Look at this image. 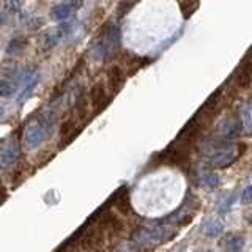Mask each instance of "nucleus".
I'll return each mask as SVG.
<instances>
[{"label": "nucleus", "mask_w": 252, "mask_h": 252, "mask_svg": "<svg viewBox=\"0 0 252 252\" xmlns=\"http://www.w3.org/2000/svg\"><path fill=\"white\" fill-rule=\"evenodd\" d=\"M243 145L232 144L230 140H225L222 137L215 139L207 145V162L213 169H224L232 165L243 153Z\"/></svg>", "instance_id": "f257e3e1"}, {"label": "nucleus", "mask_w": 252, "mask_h": 252, "mask_svg": "<svg viewBox=\"0 0 252 252\" xmlns=\"http://www.w3.org/2000/svg\"><path fill=\"white\" fill-rule=\"evenodd\" d=\"M120 47V30L114 22H107L93 46V55L98 60H109Z\"/></svg>", "instance_id": "f03ea898"}, {"label": "nucleus", "mask_w": 252, "mask_h": 252, "mask_svg": "<svg viewBox=\"0 0 252 252\" xmlns=\"http://www.w3.org/2000/svg\"><path fill=\"white\" fill-rule=\"evenodd\" d=\"M177 235L175 228H172L170 225H152V227H144L132 235V241L137 246H153L158 243H164L172 240Z\"/></svg>", "instance_id": "7ed1b4c3"}, {"label": "nucleus", "mask_w": 252, "mask_h": 252, "mask_svg": "<svg viewBox=\"0 0 252 252\" xmlns=\"http://www.w3.org/2000/svg\"><path fill=\"white\" fill-rule=\"evenodd\" d=\"M49 136V131L41 122V118L38 115L30 117L29 120L24 123V131H22V139L24 144L27 148L35 150L46 140V137Z\"/></svg>", "instance_id": "20e7f679"}, {"label": "nucleus", "mask_w": 252, "mask_h": 252, "mask_svg": "<svg viewBox=\"0 0 252 252\" xmlns=\"http://www.w3.org/2000/svg\"><path fill=\"white\" fill-rule=\"evenodd\" d=\"M74 26H76L74 21H63L60 26H57L55 29L44 32V33L39 36V46H41V49L44 52L52 51L62 39H65L71 32H73Z\"/></svg>", "instance_id": "39448f33"}, {"label": "nucleus", "mask_w": 252, "mask_h": 252, "mask_svg": "<svg viewBox=\"0 0 252 252\" xmlns=\"http://www.w3.org/2000/svg\"><path fill=\"white\" fill-rule=\"evenodd\" d=\"M39 82V69L35 66H29L21 73V81H19V94H18V102L22 104L24 101H27L29 96L33 93L35 87Z\"/></svg>", "instance_id": "423d86ee"}, {"label": "nucleus", "mask_w": 252, "mask_h": 252, "mask_svg": "<svg viewBox=\"0 0 252 252\" xmlns=\"http://www.w3.org/2000/svg\"><path fill=\"white\" fill-rule=\"evenodd\" d=\"M21 144L18 139H10L0 152V169L8 170L14 167L21 159Z\"/></svg>", "instance_id": "0eeeda50"}, {"label": "nucleus", "mask_w": 252, "mask_h": 252, "mask_svg": "<svg viewBox=\"0 0 252 252\" xmlns=\"http://www.w3.org/2000/svg\"><path fill=\"white\" fill-rule=\"evenodd\" d=\"M235 81L238 87H248L252 82V47L246 54V57L241 60L240 68L235 73Z\"/></svg>", "instance_id": "6e6552de"}, {"label": "nucleus", "mask_w": 252, "mask_h": 252, "mask_svg": "<svg viewBox=\"0 0 252 252\" xmlns=\"http://www.w3.org/2000/svg\"><path fill=\"white\" fill-rule=\"evenodd\" d=\"M109 102V96L106 93V87L102 82H98L94 84L90 90V104L93 107L94 112H99V110H102Z\"/></svg>", "instance_id": "1a4fd4ad"}, {"label": "nucleus", "mask_w": 252, "mask_h": 252, "mask_svg": "<svg viewBox=\"0 0 252 252\" xmlns=\"http://www.w3.org/2000/svg\"><path fill=\"white\" fill-rule=\"evenodd\" d=\"M107 202H109V205H115L117 210H118V211H122V213H125V215H128V213H131L129 192H128V188H126V186L118 188Z\"/></svg>", "instance_id": "9d476101"}, {"label": "nucleus", "mask_w": 252, "mask_h": 252, "mask_svg": "<svg viewBox=\"0 0 252 252\" xmlns=\"http://www.w3.org/2000/svg\"><path fill=\"white\" fill-rule=\"evenodd\" d=\"M79 132H81V128H77V117L68 118V120L62 125V129H60V137H62L60 147H66L68 144H71Z\"/></svg>", "instance_id": "9b49d317"}, {"label": "nucleus", "mask_w": 252, "mask_h": 252, "mask_svg": "<svg viewBox=\"0 0 252 252\" xmlns=\"http://www.w3.org/2000/svg\"><path fill=\"white\" fill-rule=\"evenodd\" d=\"M79 5H76L74 2L71 3H59L51 8L49 16L52 21H68L71 16H73L74 10Z\"/></svg>", "instance_id": "f8f14e48"}, {"label": "nucleus", "mask_w": 252, "mask_h": 252, "mask_svg": "<svg viewBox=\"0 0 252 252\" xmlns=\"http://www.w3.org/2000/svg\"><path fill=\"white\" fill-rule=\"evenodd\" d=\"M107 81H109L110 89L114 92H118L123 87V84L126 81V76L120 66H112L107 71Z\"/></svg>", "instance_id": "ddd939ff"}, {"label": "nucleus", "mask_w": 252, "mask_h": 252, "mask_svg": "<svg viewBox=\"0 0 252 252\" xmlns=\"http://www.w3.org/2000/svg\"><path fill=\"white\" fill-rule=\"evenodd\" d=\"M27 44H29V39L26 36H14V38L10 39V41H8L5 51H6L8 55H13V57H16V55H21L24 51H26Z\"/></svg>", "instance_id": "4468645a"}, {"label": "nucleus", "mask_w": 252, "mask_h": 252, "mask_svg": "<svg viewBox=\"0 0 252 252\" xmlns=\"http://www.w3.org/2000/svg\"><path fill=\"white\" fill-rule=\"evenodd\" d=\"M240 123L233 120V118H228L222 125H220V137L225 140H232L240 134Z\"/></svg>", "instance_id": "2eb2a0df"}, {"label": "nucleus", "mask_w": 252, "mask_h": 252, "mask_svg": "<svg viewBox=\"0 0 252 252\" xmlns=\"http://www.w3.org/2000/svg\"><path fill=\"white\" fill-rule=\"evenodd\" d=\"M202 232L210 238H216V236H220L224 233V224L218 219H208L203 222Z\"/></svg>", "instance_id": "dca6fc26"}, {"label": "nucleus", "mask_w": 252, "mask_h": 252, "mask_svg": "<svg viewBox=\"0 0 252 252\" xmlns=\"http://www.w3.org/2000/svg\"><path fill=\"white\" fill-rule=\"evenodd\" d=\"M19 90V81L10 77H0V96L11 98Z\"/></svg>", "instance_id": "f3484780"}, {"label": "nucleus", "mask_w": 252, "mask_h": 252, "mask_svg": "<svg viewBox=\"0 0 252 252\" xmlns=\"http://www.w3.org/2000/svg\"><path fill=\"white\" fill-rule=\"evenodd\" d=\"M243 129L248 134H252V104L248 106L243 112Z\"/></svg>", "instance_id": "a211bd4d"}, {"label": "nucleus", "mask_w": 252, "mask_h": 252, "mask_svg": "<svg viewBox=\"0 0 252 252\" xmlns=\"http://www.w3.org/2000/svg\"><path fill=\"white\" fill-rule=\"evenodd\" d=\"M244 248V238L243 236H232L228 238L227 244H225V249L227 251H241Z\"/></svg>", "instance_id": "6ab92c4d"}, {"label": "nucleus", "mask_w": 252, "mask_h": 252, "mask_svg": "<svg viewBox=\"0 0 252 252\" xmlns=\"http://www.w3.org/2000/svg\"><path fill=\"white\" fill-rule=\"evenodd\" d=\"M202 183L208 189H216L219 186V177L216 173H205L202 177Z\"/></svg>", "instance_id": "aec40b11"}, {"label": "nucleus", "mask_w": 252, "mask_h": 252, "mask_svg": "<svg viewBox=\"0 0 252 252\" xmlns=\"http://www.w3.org/2000/svg\"><path fill=\"white\" fill-rule=\"evenodd\" d=\"M22 3H24V0H5V6H6V10L16 14V13H19L21 11V8H22Z\"/></svg>", "instance_id": "412c9836"}, {"label": "nucleus", "mask_w": 252, "mask_h": 252, "mask_svg": "<svg viewBox=\"0 0 252 252\" xmlns=\"http://www.w3.org/2000/svg\"><path fill=\"white\" fill-rule=\"evenodd\" d=\"M241 203H244V205L252 203V185H249L248 188H244V191L241 194Z\"/></svg>", "instance_id": "4be33fe9"}, {"label": "nucleus", "mask_w": 252, "mask_h": 252, "mask_svg": "<svg viewBox=\"0 0 252 252\" xmlns=\"http://www.w3.org/2000/svg\"><path fill=\"white\" fill-rule=\"evenodd\" d=\"M6 189H5V186H3V183L0 181V205H2L3 202H5V199H6Z\"/></svg>", "instance_id": "5701e85b"}, {"label": "nucleus", "mask_w": 252, "mask_h": 252, "mask_svg": "<svg viewBox=\"0 0 252 252\" xmlns=\"http://www.w3.org/2000/svg\"><path fill=\"white\" fill-rule=\"evenodd\" d=\"M2 24H3V13L0 10V27H2Z\"/></svg>", "instance_id": "b1692460"}, {"label": "nucleus", "mask_w": 252, "mask_h": 252, "mask_svg": "<svg viewBox=\"0 0 252 252\" xmlns=\"http://www.w3.org/2000/svg\"><path fill=\"white\" fill-rule=\"evenodd\" d=\"M3 114H5V109H3V107H0V118L3 117Z\"/></svg>", "instance_id": "393cba45"}, {"label": "nucleus", "mask_w": 252, "mask_h": 252, "mask_svg": "<svg viewBox=\"0 0 252 252\" xmlns=\"http://www.w3.org/2000/svg\"><path fill=\"white\" fill-rule=\"evenodd\" d=\"M73 2H74L76 5H81V3H82V0H73Z\"/></svg>", "instance_id": "a878e982"}, {"label": "nucleus", "mask_w": 252, "mask_h": 252, "mask_svg": "<svg viewBox=\"0 0 252 252\" xmlns=\"http://www.w3.org/2000/svg\"><path fill=\"white\" fill-rule=\"evenodd\" d=\"M131 2H136V0H131Z\"/></svg>", "instance_id": "bb28decb"}, {"label": "nucleus", "mask_w": 252, "mask_h": 252, "mask_svg": "<svg viewBox=\"0 0 252 252\" xmlns=\"http://www.w3.org/2000/svg\"><path fill=\"white\" fill-rule=\"evenodd\" d=\"M251 222H252V218H251Z\"/></svg>", "instance_id": "cd10ccee"}]
</instances>
